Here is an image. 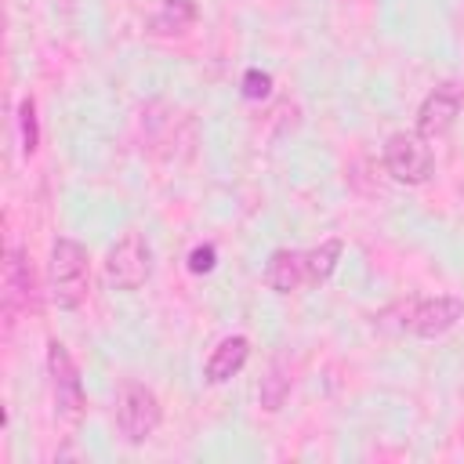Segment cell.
Masks as SVG:
<instances>
[{
    "label": "cell",
    "mask_w": 464,
    "mask_h": 464,
    "mask_svg": "<svg viewBox=\"0 0 464 464\" xmlns=\"http://www.w3.org/2000/svg\"><path fill=\"white\" fill-rule=\"evenodd\" d=\"M47 279H51V301L62 312H72L87 301L91 294V257L83 250V243L58 236L51 243V265H47Z\"/></svg>",
    "instance_id": "1"
},
{
    "label": "cell",
    "mask_w": 464,
    "mask_h": 464,
    "mask_svg": "<svg viewBox=\"0 0 464 464\" xmlns=\"http://www.w3.org/2000/svg\"><path fill=\"white\" fill-rule=\"evenodd\" d=\"M112 417H116V431L127 446H145L156 435L160 420H163V406H160V395L149 384L123 381L120 392H116Z\"/></svg>",
    "instance_id": "2"
},
{
    "label": "cell",
    "mask_w": 464,
    "mask_h": 464,
    "mask_svg": "<svg viewBox=\"0 0 464 464\" xmlns=\"http://www.w3.org/2000/svg\"><path fill=\"white\" fill-rule=\"evenodd\" d=\"M47 384H51L54 417L65 424H80L87 413V392H83L80 370L62 341H47Z\"/></svg>",
    "instance_id": "3"
},
{
    "label": "cell",
    "mask_w": 464,
    "mask_h": 464,
    "mask_svg": "<svg viewBox=\"0 0 464 464\" xmlns=\"http://www.w3.org/2000/svg\"><path fill=\"white\" fill-rule=\"evenodd\" d=\"M384 170L399 185H424L435 174V152L431 141L417 130H395L384 141Z\"/></svg>",
    "instance_id": "4"
},
{
    "label": "cell",
    "mask_w": 464,
    "mask_h": 464,
    "mask_svg": "<svg viewBox=\"0 0 464 464\" xmlns=\"http://www.w3.org/2000/svg\"><path fill=\"white\" fill-rule=\"evenodd\" d=\"M152 276V246L141 232H123L105 254V283L112 290H138Z\"/></svg>",
    "instance_id": "5"
},
{
    "label": "cell",
    "mask_w": 464,
    "mask_h": 464,
    "mask_svg": "<svg viewBox=\"0 0 464 464\" xmlns=\"http://www.w3.org/2000/svg\"><path fill=\"white\" fill-rule=\"evenodd\" d=\"M460 105H464V87L446 80L439 87H431L417 109V134L428 138V141H439L453 130L457 116H460Z\"/></svg>",
    "instance_id": "6"
},
{
    "label": "cell",
    "mask_w": 464,
    "mask_h": 464,
    "mask_svg": "<svg viewBox=\"0 0 464 464\" xmlns=\"http://www.w3.org/2000/svg\"><path fill=\"white\" fill-rule=\"evenodd\" d=\"M36 308V276L29 265V254L22 246H11L4 257V319L14 326L18 312Z\"/></svg>",
    "instance_id": "7"
},
{
    "label": "cell",
    "mask_w": 464,
    "mask_h": 464,
    "mask_svg": "<svg viewBox=\"0 0 464 464\" xmlns=\"http://www.w3.org/2000/svg\"><path fill=\"white\" fill-rule=\"evenodd\" d=\"M464 315V297L457 294H435V297H417L413 301V315H410V334L413 337H442L457 326V319Z\"/></svg>",
    "instance_id": "8"
},
{
    "label": "cell",
    "mask_w": 464,
    "mask_h": 464,
    "mask_svg": "<svg viewBox=\"0 0 464 464\" xmlns=\"http://www.w3.org/2000/svg\"><path fill=\"white\" fill-rule=\"evenodd\" d=\"M265 283L276 294H294L312 286V265H308V250H294V246H279L268 254L265 261Z\"/></svg>",
    "instance_id": "9"
},
{
    "label": "cell",
    "mask_w": 464,
    "mask_h": 464,
    "mask_svg": "<svg viewBox=\"0 0 464 464\" xmlns=\"http://www.w3.org/2000/svg\"><path fill=\"white\" fill-rule=\"evenodd\" d=\"M246 359H250V341H246L243 334L221 337V341L210 348L207 362H203V377H207V384H225V381H232V377L246 366Z\"/></svg>",
    "instance_id": "10"
},
{
    "label": "cell",
    "mask_w": 464,
    "mask_h": 464,
    "mask_svg": "<svg viewBox=\"0 0 464 464\" xmlns=\"http://www.w3.org/2000/svg\"><path fill=\"white\" fill-rule=\"evenodd\" d=\"M196 18H199L196 0H160L145 22V33L149 36H181L196 25Z\"/></svg>",
    "instance_id": "11"
},
{
    "label": "cell",
    "mask_w": 464,
    "mask_h": 464,
    "mask_svg": "<svg viewBox=\"0 0 464 464\" xmlns=\"http://www.w3.org/2000/svg\"><path fill=\"white\" fill-rule=\"evenodd\" d=\"M290 384H294L290 362H286V359H272V366H268V373L261 377V388H257L261 406H265L268 413H279L283 402H286V395H290Z\"/></svg>",
    "instance_id": "12"
},
{
    "label": "cell",
    "mask_w": 464,
    "mask_h": 464,
    "mask_svg": "<svg viewBox=\"0 0 464 464\" xmlns=\"http://www.w3.org/2000/svg\"><path fill=\"white\" fill-rule=\"evenodd\" d=\"M341 250H344V243H341V239H323L319 246H312V250H308L312 286H319V283H326V279L334 276V268H337V261H341Z\"/></svg>",
    "instance_id": "13"
},
{
    "label": "cell",
    "mask_w": 464,
    "mask_h": 464,
    "mask_svg": "<svg viewBox=\"0 0 464 464\" xmlns=\"http://www.w3.org/2000/svg\"><path fill=\"white\" fill-rule=\"evenodd\" d=\"M413 301H417V297H399V301H392L388 308H381V312L373 315V326L384 330V334H410Z\"/></svg>",
    "instance_id": "14"
},
{
    "label": "cell",
    "mask_w": 464,
    "mask_h": 464,
    "mask_svg": "<svg viewBox=\"0 0 464 464\" xmlns=\"http://www.w3.org/2000/svg\"><path fill=\"white\" fill-rule=\"evenodd\" d=\"M18 134H22V156L29 160L40 145V120H36V102L33 98L18 102Z\"/></svg>",
    "instance_id": "15"
},
{
    "label": "cell",
    "mask_w": 464,
    "mask_h": 464,
    "mask_svg": "<svg viewBox=\"0 0 464 464\" xmlns=\"http://www.w3.org/2000/svg\"><path fill=\"white\" fill-rule=\"evenodd\" d=\"M239 94H243L246 102H265V98L272 94V72H265V69H246V72H243V83H239Z\"/></svg>",
    "instance_id": "16"
},
{
    "label": "cell",
    "mask_w": 464,
    "mask_h": 464,
    "mask_svg": "<svg viewBox=\"0 0 464 464\" xmlns=\"http://www.w3.org/2000/svg\"><path fill=\"white\" fill-rule=\"evenodd\" d=\"M214 265H218L214 243H199V246L188 250V272L192 276H207V272H214Z\"/></svg>",
    "instance_id": "17"
},
{
    "label": "cell",
    "mask_w": 464,
    "mask_h": 464,
    "mask_svg": "<svg viewBox=\"0 0 464 464\" xmlns=\"http://www.w3.org/2000/svg\"><path fill=\"white\" fill-rule=\"evenodd\" d=\"M460 199H464V181H460Z\"/></svg>",
    "instance_id": "18"
},
{
    "label": "cell",
    "mask_w": 464,
    "mask_h": 464,
    "mask_svg": "<svg viewBox=\"0 0 464 464\" xmlns=\"http://www.w3.org/2000/svg\"><path fill=\"white\" fill-rule=\"evenodd\" d=\"M460 439H464V420H460Z\"/></svg>",
    "instance_id": "19"
}]
</instances>
